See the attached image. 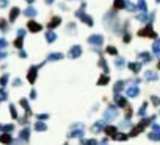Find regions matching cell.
<instances>
[{
  "mask_svg": "<svg viewBox=\"0 0 160 145\" xmlns=\"http://www.w3.org/2000/svg\"><path fill=\"white\" fill-rule=\"evenodd\" d=\"M140 38H157V33L154 31V28H152V25L151 24H148L145 28H141V30H138V33H137Z\"/></svg>",
  "mask_w": 160,
  "mask_h": 145,
  "instance_id": "1",
  "label": "cell"
},
{
  "mask_svg": "<svg viewBox=\"0 0 160 145\" xmlns=\"http://www.w3.org/2000/svg\"><path fill=\"white\" fill-rule=\"evenodd\" d=\"M83 134H85V126L82 123H75L72 130L69 131V137H82Z\"/></svg>",
  "mask_w": 160,
  "mask_h": 145,
  "instance_id": "2",
  "label": "cell"
},
{
  "mask_svg": "<svg viewBox=\"0 0 160 145\" xmlns=\"http://www.w3.org/2000/svg\"><path fill=\"white\" fill-rule=\"evenodd\" d=\"M75 16H77V17H80L82 22H85L88 27H93V25H94V20H93V17H90L88 14H85L82 9H77V11H75Z\"/></svg>",
  "mask_w": 160,
  "mask_h": 145,
  "instance_id": "3",
  "label": "cell"
},
{
  "mask_svg": "<svg viewBox=\"0 0 160 145\" xmlns=\"http://www.w3.org/2000/svg\"><path fill=\"white\" fill-rule=\"evenodd\" d=\"M88 42L93 44V45H102V42H104V38L101 35H93L88 38Z\"/></svg>",
  "mask_w": 160,
  "mask_h": 145,
  "instance_id": "4",
  "label": "cell"
},
{
  "mask_svg": "<svg viewBox=\"0 0 160 145\" xmlns=\"http://www.w3.org/2000/svg\"><path fill=\"white\" fill-rule=\"evenodd\" d=\"M116 115H118L116 108H115V106H110V108L107 109V113H105V115H104V117H105V120H113Z\"/></svg>",
  "mask_w": 160,
  "mask_h": 145,
  "instance_id": "5",
  "label": "cell"
},
{
  "mask_svg": "<svg viewBox=\"0 0 160 145\" xmlns=\"http://www.w3.org/2000/svg\"><path fill=\"white\" fill-rule=\"evenodd\" d=\"M61 24V17H60V16H53V17L50 19V22H49L47 24V28H57V27Z\"/></svg>",
  "mask_w": 160,
  "mask_h": 145,
  "instance_id": "6",
  "label": "cell"
},
{
  "mask_svg": "<svg viewBox=\"0 0 160 145\" xmlns=\"http://www.w3.org/2000/svg\"><path fill=\"white\" fill-rule=\"evenodd\" d=\"M69 58H79L80 55H82V47L80 45H74L72 48L69 50Z\"/></svg>",
  "mask_w": 160,
  "mask_h": 145,
  "instance_id": "7",
  "label": "cell"
},
{
  "mask_svg": "<svg viewBox=\"0 0 160 145\" xmlns=\"http://www.w3.org/2000/svg\"><path fill=\"white\" fill-rule=\"evenodd\" d=\"M115 100H116V105H118L119 108H127V106H129V105H127V100H126V97L119 95V94H116Z\"/></svg>",
  "mask_w": 160,
  "mask_h": 145,
  "instance_id": "8",
  "label": "cell"
},
{
  "mask_svg": "<svg viewBox=\"0 0 160 145\" xmlns=\"http://www.w3.org/2000/svg\"><path fill=\"white\" fill-rule=\"evenodd\" d=\"M28 30L33 31V33H38V31L42 30V25H39V24H38V22H35V20H30V22H28Z\"/></svg>",
  "mask_w": 160,
  "mask_h": 145,
  "instance_id": "9",
  "label": "cell"
},
{
  "mask_svg": "<svg viewBox=\"0 0 160 145\" xmlns=\"http://www.w3.org/2000/svg\"><path fill=\"white\" fill-rule=\"evenodd\" d=\"M104 131H105V134L110 136V137H115V134L118 133V128L113 126V125H107L105 128H104Z\"/></svg>",
  "mask_w": 160,
  "mask_h": 145,
  "instance_id": "10",
  "label": "cell"
},
{
  "mask_svg": "<svg viewBox=\"0 0 160 145\" xmlns=\"http://www.w3.org/2000/svg\"><path fill=\"white\" fill-rule=\"evenodd\" d=\"M138 94H140L138 86H130V87H127V95L129 97H138Z\"/></svg>",
  "mask_w": 160,
  "mask_h": 145,
  "instance_id": "11",
  "label": "cell"
},
{
  "mask_svg": "<svg viewBox=\"0 0 160 145\" xmlns=\"http://www.w3.org/2000/svg\"><path fill=\"white\" fill-rule=\"evenodd\" d=\"M138 58L143 61V64H146V63H149V61H151L152 56H151L148 52H140V53H138Z\"/></svg>",
  "mask_w": 160,
  "mask_h": 145,
  "instance_id": "12",
  "label": "cell"
},
{
  "mask_svg": "<svg viewBox=\"0 0 160 145\" xmlns=\"http://www.w3.org/2000/svg\"><path fill=\"white\" fill-rule=\"evenodd\" d=\"M126 3H127V0H115L113 9H123L126 6Z\"/></svg>",
  "mask_w": 160,
  "mask_h": 145,
  "instance_id": "13",
  "label": "cell"
},
{
  "mask_svg": "<svg viewBox=\"0 0 160 145\" xmlns=\"http://www.w3.org/2000/svg\"><path fill=\"white\" fill-rule=\"evenodd\" d=\"M102 128H104V122L101 120V122H96V123L93 125L91 131H93V133H94V134H96V133H101V131H102Z\"/></svg>",
  "mask_w": 160,
  "mask_h": 145,
  "instance_id": "14",
  "label": "cell"
},
{
  "mask_svg": "<svg viewBox=\"0 0 160 145\" xmlns=\"http://www.w3.org/2000/svg\"><path fill=\"white\" fill-rule=\"evenodd\" d=\"M141 64H143V63H130V64H129V69L134 72V74H138L140 69H141Z\"/></svg>",
  "mask_w": 160,
  "mask_h": 145,
  "instance_id": "15",
  "label": "cell"
},
{
  "mask_svg": "<svg viewBox=\"0 0 160 145\" xmlns=\"http://www.w3.org/2000/svg\"><path fill=\"white\" fill-rule=\"evenodd\" d=\"M36 74H38V69H36V67H31L30 72H28V81H30V83H35V80H36Z\"/></svg>",
  "mask_w": 160,
  "mask_h": 145,
  "instance_id": "16",
  "label": "cell"
},
{
  "mask_svg": "<svg viewBox=\"0 0 160 145\" xmlns=\"http://www.w3.org/2000/svg\"><path fill=\"white\" fill-rule=\"evenodd\" d=\"M124 86H126V81H118L116 84H115V87H113V91H115V94H119L121 91L124 89Z\"/></svg>",
  "mask_w": 160,
  "mask_h": 145,
  "instance_id": "17",
  "label": "cell"
},
{
  "mask_svg": "<svg viewBox=\"0 0 160 145\" xmlns=\"http://www.w3.org/2000/svg\"><path fill=\"white\" fill-rule=\"evenodd\" d=\"M152 52H154V55L160 56V39H157V41L154 42V45H152Z\"/></svg>",
  "mask_w": 160,
  "mask_h": 145,
  "instance_id": "18",
  "label": "cell"
},
{
  "mask_svg": "<svg viewBox=\"0 0 160 145\" xmlns=\"http://www.w3.org/2000/svg\"><path fill=\"white\" fill-rule=\"evenodd\" d=\"M46 39H47V42H55V39H57V35H55L53 31H49L47 35H46Z\"/></svg>",
  "mask_w": 160,
  "mask_h": 145,
  "instance_id": "19",
  "label": "cell"
},
{
  "mask_svg": "<svg viewBox=\"0 0 160 145\" xmlns=\"http://www.w3.org/2000/svg\"><path fill=\"white\" fill-rule=\"evenodd\" d=\"M108 81H110V75H104L101 80L97 81V84H99V86H104V84H107Z\"/></svg>",
  "mask_w": 160,
  "mask_h": 145,
  "instance_id": "20",
  "label": "cell"
},
{
  "mask_svg": "<svg viewBox=\"0 0 160 145\" xmlns=\"http://www.w3.org/2000/svg\"><path fill=\"white\" fill-rule=\"evenodd\" d=\"M146 80L148 81H156L157 80V75L154 72H146Z\"/></svg>",
  "mask_w": 160,
  "mask_h": 145,
  "instance_id": "21",
  "label": "cell"
},
{
  "mask_svg": "<svg viewBox=\"0 0 160 145\" xmlns=\"http://www.w3.org/2000/svg\"><path fill=\"white\" fill-rule=\"evenodd\" d=\"M146 108H148V102H145V103L141 105V108L138 109V113H137V114H138V115H141V117H143V115L146 114Z\"/></svg>",
  "mask_w": 160,
  "mask_h": 145,
  "instance_id": "22",
  "label": "cell"
},
{
  "mask_svg": "<svg viewBox=\"0 0 160 145\" xmlns=\"http://www.w3.org/2000/svg\"><path fill=\"white\" fill-rule=\"evenodd\" d=\"M127 137H129V136H127V134H124V133H116L113 139H116V141H126Z\"/></svg>",
  "mask_w": 160,
  "mask_h": 145,
  "instance_id": "23",
  "label": "cell"
},
{
  "mask_svg": "<svg viewBox=\"0 0 160 145\" xmlns=\"http://www.w3.org/2000/svg\"><path fill=\"white\" fill-rule=\"evenodd\" d=\"M61 58H63L61 53H52L47 59H49V61H57V59H61Z\"/></svg>",
  "mask_w": 160,
  "mask_h": 145,
  "instance_id": "24",
  "label": "cell"
},
{
  "mask_svg": "<svg viewBox=\"0 0 160 145\" xmlns=\"http://www.w3.org/2000/svg\"><path fill=\"white\" fill-rule=\"evenodd\" d=\"M82 145H97V141L96 139H88V141L82 139Z\"/></svg>",
  "mask_w": 160,
  "mask_h": 145,
  "instance_id": "25",
  "label": "cell"
},
{
  "mask_svg": "<svg viewBox=\"0 0 160 145\" xmlns=\"http://www.w3.org/2000/svg\"><path fill=\"white\" fill-rule=\"evenodd\" d=\"M99 66H101V67L104 69V72H105V74H108L110 67H108V66L105 64V61H104V59H99Z\"/></svg>",
  "mask_w": 160,
  "mask_h": 145,
  "instance_id": "26",
  "label": "cell"
},
{
  "mask_svg": "<svg viewBox=\"0 0 160 145\" xmlns=\"http://www.w3.org/2000/svg\"><path fill=\"white\" fill-rule=\"evenodd\" d=\"M148 137H149L151 141H160V133H149Z\"/></svg>",
  "mask_w": 160,
  "mask_h": 145,
  "instance_id": "27",
  "label": "cell"
},
{
  "mask_svg": "<svg viewBox=\"0 0 160 145\" xmlns=\"http://www.w3.org/2000/svg\"><path fill=\"white\" fill-rule=\"evenodd\" d=\"M138 8L143 11V13H146V11H148V6H146V2H145V0H140V2H138Z\"/></svg>",
  "mask_w": 160,
  "mask_h": 145,
  "instance_id": "28",
  "label": "cell"
},
{
  "mask_svg": "<svg viewBox=\"0 0 160 145\" xmlns=\"http://www.w3.org/2000/svg\"><path fill=\"white\" fill-rule=\"evenodd\" d=\"M105 52H107L108 55H116V53H118V50H116V48H115L113 45H108V47L105 48Z\"/></svg>",
  "mask_w": 160,
  "mask_h": 145,
  "instance_id": "29",
  "label": "cell"
},
{
  "mask_svg": "<svg viewBox=\"0 0 160 145\" xmlns=\"http://www.w3.org/2000/svg\"><path fill=\"white\" fill-rule=\"evenodd\" d=\"M25 14H27V16H35V14H36V9H35V8H27V9H25Z\"/></svg>",
  "mask_w": 160,
  "mask_h": 145,
  "instance_id": "30",
  "label": "cell"
},
{
  "mask_svg": "<svg viewBox=\"0 0 160 145\" xmlns=\"http://www.w3.org/2000/svg\"><path fill=\"white\" fill-rule=\"evenodd\" d=\"M18 14H19V9L18 8H13V11H11V20H14L16 17H18Z\"/></svg>",
  "mask_w": 160,
  "mask_h": 145,
  "instance_id": "31",
  "label": "cell"
},
{
  "mask_svg": "<svg viewBox=\"0 0 160 145\" xmlns=\"http://www.w3.org/2000/svg\"><path fill=\"white\" fill-rule=\"evenodd\" d=\"M35 128H36L38 131H44V130H47V126L44 125V123H41V122H39V123H36V126H35Z\"/></svg>",
  "mask_w": 160,
  "mask_h": 145,
  "instance_id": "32",
  "label": "cell"
},
{
  "mask_svg": "<svg viewBox=\"0 0 160 145\" xmlns=\"http://www.w3.org/2000/svg\"><path fill=\"white\" fill-rule=\"evenodd\" d=\"M151 100H152V105H154V106H159V105H160V98H159V97L152 95V97H151Z\"/></svg>",
  "mask_w": 160,
  "mask_h": 145,
  "instance_id": "33",
  "label": "cell"
},
{
  "mask_svg": "<svg viewBox=\"0 0 160 145\" xmlns=\"http://www.w3.org/2000/svg\"><path fill=\"white\" fill-rule=\"evenodd\" d=\"M137 19H138V20H148V11H146V13H143V14H138V16H137Z\"/></svg>",
  "mask_w": 160,
  "mask_h": 145,
  "instance_id": "34",
  "label": "cell"
},
{
  "mask_svg": "<svg viewBox=\"0 0 160 145\" xmlns=\"http://www.w3.org/2000/svg\"><path fill=\"white\" fill-rule=\"evenodd\" d=\"M130 117H132V108L130 106H127V108H126V119H130Z\"/></svg>",
  "mask_w": 160,
  "mask_h": 145,
  "instance_id": "35",
  "label": "cell"
},
{
  "mask_svg": "<svg viewBox=\"0 0 160 145\" xmlns=\"http://www.w3.org/2000/svg\"><path fill=\"white\" fill-rule=\"evenodd\" d=\"M3 144H8V142H11V137L9 136H2V139H0Z\"/></svg>",
  "mask_w": 160,
  "mask_h": 145,
  "instance_id": "36",
  "label": "cell"
},
{
  "mask_svg": "<svg viewBox=\"0 0 160 145\" xmlns=\"http://www.w3.org/2000/svg\"><path fill=\"white\" fill-rule=\"evenodd\" d=\"M121 66H124V59L123 58H118L116 59V67H121Z\"/></svg>",
  "mask_w": 160,
  "mask_h": 145,
  "instance_id": "37",
  "label": "cell"
},
{
  "mask_svg": "<svg viewBox=\"0 0 160 145\" xmlns=\"http://www.w3.org/2000/svg\"><path fill=\"white\" fill-rule=\"evenodd\" d=\"M22 44H24V41H22V38H19L18 41L14 42V45H16V47H22Z\"/></svg>",
  "mask_w": 160,
  "mask_h": 145,
  "instance_id": "38",
  "label": "cell"
},
{
  "mask_svg": "<svg viewBox=\"0 0 160 145\" xmlns=\"http://www.w3.org/2000/svg\"><path fill=\"white\" fill-rule=\"evenodd\" d=\"M152 130L156 131V133H160V125H157V123H154V125H152Z\"/></svg>",
  "mask_w": 160,
  "mask_h": 145,
  "instance_id": "39",
  "label": "cell"
},
{
  "mask_svg": "<svg viewBox=\"0 0 160 145\" xmlns=\"http://www.w3.org/2000/svg\"><path fill=\"white\" fill-rule=\"evenodd\" d=\"M124 42H126V44L130 42V35H129V33H126V35H124Z\"/></svg>",
  "mask_w": 160,
  "mask_h": 145,
  "instance_id": "40",
  "label": "cell"
},
{
  "mask_svg": "<svg viewBox=\"0 0 160 145\" xmlns=\"http://www.w3.org/2000/svg\"><path fill=\"white\" fill-rule=\"evenodd\" d=\"M38 119L44 120V119H49V115H47V114H41V115H38Z\"/></svg>",
  "mask_w": 160,
  "mask_h": 145,
  "instance_id": "41",
  "label": "cell"
},
{
  "mask_svg": "<svg viewBox=\"0 0 160 145\" xmlns=\"http://www.w3.org/2000/svg\"><path fill=\"white\" fill-rule=\"evenodd\" d=\"M157 69L160 70V59H159V63H157Z\"/></svg>",
  "mask_w": 160,
  "mask_h": 145,
  "instance_id": "42",
  "label": "cell"
},
{
  "mask_svg": "<svg viewBox=\"0 0 160 145\" xmlns=\"http://www.w3.org/2000/svg\"><path fill=\"white\" fill-rule=\"evenodd\" d=\"M46 3H53V0H46Z\"/></svg>",
  "mask_w": 160,
  "mask_h": 145,
  "instance_id": "43",
  "label": "cell"
},
{
  "mask_svg": "<svg viewBox=\"0 0 160 145\" xmlns=\"http://www.w3.org/2000/svg\"><path fill=\"white\" fill-rule=\"evenodd\" d=\"M27 2H28V3H31V2H33V0H27Z\"/></svg>",
  "mask_w": 160,
  "mask_h": 145,
  "instance_id": "44",
  "label": "cell"
},
{
  "mask_svg": "<svg viewBox=\"0 0 160 145\" xmlns=\"http://www.w3.org/2000/svg\"><path fill=\"white\" fill-rule=\"evenodd\" d=\"M157 3H160V0H157Z\"/></svg>",
  "mask_w": 160,
  "mask_h": 145,
  "instance_id": "45",
  "label": "cell"
},
{
  "mask_svg": "<svg viewBox=\"0 0 160 145\" xmlns=\"http://www.w3.org/2000/svg\"><path fill=\"white\" fill-rule=\"evenodd\" d=\"M64 145H69V144H64Z\"/></svg>",
  "mask_w": 160,
  "mask_h": 145,
  "instance_id": "46",
  "label": "cell"
},
{
  "mask_svg": "<svg viewBox=\"0 0 160 145\" xmlns=\"http://www.w3.org/2000/svg\"><path fill=\"white\" fill-rule=\"evenodd\" d=\"M102 145H105V144H102Z\"/></svg>",
  "mask_w": 160,
  "mask_h": 145,
  "instance_id": "47",
  "label": "cell"
}]
</instances>
